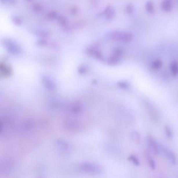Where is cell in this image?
<instances>
[{"label":"cell","instance_id":"obj_6","mask_svg":"<svg viewBox=\"0 0 178 178\" xmlns=\"http://www.w3.org/2000/svg\"><path fill=\"white\" fill-rule=\"evenodd\" d=\"M145 155L146 158L147 162L149 165L150 169L152 170H155L156 165V163L155 162L154 160L153 159V158H152V157L150 156V155L147 152H145Z\"/></svg>","mask_w":178,"mask_h":178},{"label":"cell","instance_id":"obj_4","mask_svg":"<svg viewBox=\"0 0 178 178\" xmlns=\"http://www.w3.org/2000/svg\"><path fill=\"white\" fill-rule=\"evenodd\" d=\"M123 56V51L120 49L115 50L113 55L110 58L109 63L110 64L115 65L120 61Z\"/></svg>","mask_w":178,"mask_h":178},{"label":"cell","instance_id":"obj_3","mask_svg":"<svg viewBox=\"0 0 178 178\" xmlns=\"http://www.w3.org/2000/svg\"><path fill=\"white\" fill-rule=\"evenodd\" d=\"M160 152H161L162 154L166 157L171 164L173 165L177 164V159L176 155L170 148L165 145L160 144Z\"/></svg>","mask_w":178,"mask_h":178},{"label":"cell","instance_id":"obj_12","mask_svg":"<svg viewBox=\"0 0 178 178\" xmlns=\"http://www.w3.org/2000/svg\"><path fill=\"white\" fill-rule=\"evenodd\" d=\"M118 86L124 90H128L130 88V84L127 81H120L118 83Z\"/></svg>","mask_w":178,"mask_h":178},{"label":"cell","instance_id":"obj_11","mask_svg":"<svg viewBox=\"0 0 178 178\" xmlns=\"http://www.w3.org/2000/svg\"><path fill=\"white\" fill-rule=\"evenodd\" d=\"M128 160L132 162L133 165L136 166H139L140 165V161L137 156L134 155H131L128 157Z\"/></svg>","mask_w":178,"mask_h":178},{"label":"cell","instance_id":"obj_5","mask_svg":"<svg viewBox=\"0 0 178 178\" xmlns=\"http://www.w3.org/2000/svg\"><path fill=\"white\" fill-rule=\"evenodd\" d=\"M160 8L165 12H169L172 8V0H162L160 4Z\"/></svg>","mask_w":178,"mask_h":178},{"label":"cell","instance_id":"obj_14","mask_svg":"<svg viewBox=\"0 0 178 178\" xmlns=\"http://www.w3.org/2000/svg\"><path fill=\"white\" fill-rule=\"evenodd\" d=\"M126 13L128 14H132L134 12L133 6L131 4H128L126 6Z\"/></svg>","mask_w":178,"mask_h":178},{"label":"cell","instance_id":"obj_10","mask_svg":"<svg viewBox=\"0 0 178 178\" xmlns=\"http://www.w3.org/2000/svg\"><path fill=\"white\" fill-rule=\"evenodd\" d=\"M145 8H146L147 12L148 13L153 14L154 13V6L152 1H149L147 2L146 6H145Z\"/></svg>","mask_w":178,"mask_h":178},{"label":"cell","instance_id":"obj_8","mask_svg":"<svg viewBox=\"0 0 178 178\" xmlns=\"http://www.w3.org/2000/svg\"><path fill=\"white\" fill-rule=\"evenodd\" d=\"M131 139L133 141H134L135 143L139 144L141 141V136L137 131H133L131 134Z\"/></svg>","mask_w":178,"mask_h":178},{"label":"cell","instance_id":"obj_7","mask_svg":"<svg viewBox=\"0 0 178 178\" xmlns=\"http://www.w3.org/2000/svg\"><path fill=\"white\" fill-rule=\"evenodd\" d=\"M170 70L173 76L178 75V62L174 61L172 62L170 66Z\"/></svg>","mask_w":178,"mask_h":178},{"label":"cell","instance_id":"obj_9","mask_svg":"<svg viewBox=\"0 0 178 178\" xmlns=\"http://www.w3.org/2000/svg\"><path fill=\"white\" fill-rule=\"evenodd\" d=\"M162 66V62L160 59H156L151 64V68L154 70H157L161 68Z\"/></svg>","mask_w":178,"mask_h":178},{"label":"cell","instance_id":"obj_2","mask_svg":"<svg viewBox=\"0 0 178 178\" xmlns=\"http://www.w3.org/2000/svg\"><path fill=\"white\" fill-rule=\"evenodd\" d=\"M147 145L150 151L155 156H157L160 153V143H158L153 136L148 135L146 137Z\"/></svg>","mask_w":178,"mask_h":178},{"label":"cell","instance_id":"obj_13","mask_svg":"<svg viewBox=\"0 0 178 178\" xmlns=\"http://www.w3.org/2000/svg\"><path fill=\"white\" fill-rule=\"evenodd\" d=\"M164 131L165 133L169 139H172L173 137V132L171 128H170V126H166L164 128Z\"/></svg>","mask_w":178,"mask_h":178},{"label":"cell","instance_id":"obj_1","mask_svg":"<svg viewBox=\"0 0 178 178\" xmlns=\"http://www.w3.org/2000/svg\"><path fill=\"white\" fill-rule=\"evenodd\" d=\"M110 38L118 41L128 42L133 39V34L128 32H113L110 34Z\"/></svg>","mask_w":178,"mask_h":178}]
</instances>
